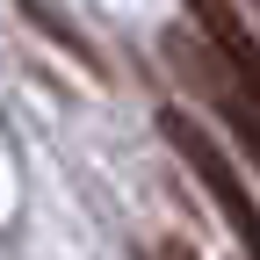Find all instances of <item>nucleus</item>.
<instances>
[{"label": "nucleus", "mask_w": 260, "mask_h": 260, "mask_svg": "<svg viewBox=\"0 0 260 260\" xmlns=\"http://www.w3.org/2000/svg\"><path fill=\"white\" fill-rule=\"evenodd\" d=\"M159 130H167V145L188 159V174L210 188V203H217V217L239 232V246H246V260H260V203H253V188L239 181V167H232V152H224L203 123H195L188 109H159Z\"/></svg>", "instance_id": "nucleus-1"}, {"label": "nucleus", "mask_w": 260, "mask_h": 260, "mask_svg": "<svg viewBox=\"0 0 260 260\" xmlns=\"http://www.w3.org/2000/svg\"><path fill=\"white\" fill-rule=\"evenodd\" d=\"M159 51H167V65H174V73H181V80H188V87L224 116V130H232V138L246 145V159L260 167V87H246L232 65H224L203 37H195V29H174Z\"/></svg>", "instance_id": "nucleus-2"}, {"label": "nucleus", "mask_w": 260, "mask_h": 260, "mask_svg": "<svg viewBox=\"0 0 260 260\" xmlns=\"http://www.w3.org/2000/svg\"><path fill=\"white\" fill-rule=\"evenodd\" d=\"M145 260H195V253H188V246H174V239H159V246H152Z\"/></svg>", "instance_id": "nucleus-3"}, {"label": "nucleus", "mask_w": 260, "mask_h": 260, "mask_svg": "<svg viewBox=\"0 0 260 260\" xmlns=\"http://www.w3.org/2000/svg\"><path fill=\"white\" fill-rule=\"evenodd\" d=\"M253 15H260V0H253Z\"/></svg>", "instance_id": "nucleus-4"}]
</instances>
